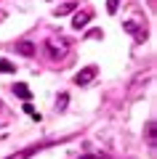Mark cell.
<instances>
[{
  "label": "cell",
  "mask_w": 157,
  "mask_h": 159,
  "mask_svg": "<svg viewBox=\"0 0 157 159\" xmlns=\"http://www.w3.org/2000/svg\"><path fill=\"white\" fill-rule=\"evenodd\" d=\"M67 101H69V96H67V93H61V96H59V103H56V109H64V106H67Z\"/></svg>",
  "instance_id": "12"
},
{
  "label": "cell",
  "mask_w": 157,
  "mask_h": 159,
  "mask_svg": "<svg viewBox=\"0 0 157 159\" xmlns=\"http://www.w3.org/2000/svg\"><path fill=\"white\" fill-rule=\"evenodd\" d=\"M0 72H6V74L8 72H16V66H13L11 61H6V58H0Z\"/></svg>",
  "instance_id": "7"
},
{
  "label": "cell",
  "mask_w": 157,
  "mask_h": 159,
  "mask_svg": "<svg viewBox=\"0 0 157 159\" xmlns=\"http://www.w3.org/2000/svg\"><path fill=\"white\" fill-rule=\"evenodd\" d=\"M146 135H149V146H155V122L146 125Z\"/></svg>",
  "instance_id": "9"
},
{
  "label": "cell",
  "mask_w": 157,
  "mask_h": 159,
  "mask_svg": "<svg viewBox=\"0 0 157 159\" xmlns=\"http://www.w3.org/2000/svg\"><path fill=\"white\" fill-rule=\"evenodd\" d=\"M117 8H120V0H107V11L109 13H117Z\"/></svg>",
  "instance_id": "10"
},
{
  "label": "cell",
  "mask_w": 157,
  "mask_h": 159,
  "mask_svg": "<svg viewBox=\"0 0 157 159\" xmlns=\"http://www.w3.org/2000/svg\"><path fill=\"white\" fill-rule=\"evenodd\" d=\"M24 111H27V114H32V119H37V122H40V114L32 109V103H24Z\"/></svg>",
  "instance_id": "11"
},
{
  "label": "cell",
  "mask_w": 157,
  "mask_h": 159,
  "mask_svg": "<svg viewBox=\"0 0 157 159\" xmlns=\"http://www.w3.org/2000/svg\"><path fill=\"white\" fill-rule=\"evenodd\" d=\"M88 37H91V40H99V37H101V29H93V32H91Z\"/></svg>",
  "instance_id": "13"
},
{
  "label": "cell",
  "mask_w": 157,
  "mask_h": 159,
  "mask_svg": "<svg viewBox=\"0 0 157 159\" xmlns=\"http://www.w3.org/2000/svg\"><path fill=\"white\" fill-rule=\"evenodd\" d=\"M69 11H75V3H67V6H59V8H56V16H64V13H69Z\"/></svg>",
  "instance_id": "8"
},
{
  "label": "cell",
  "mask_w": 157,
  "mask_h": 159,
  "mask_svg": "<svg viewBox=\"0 0 157 159\" xmlns=\"http://www.w3.org/2000/svg\"><path fill=\"white\" fill-rule=\"evenodd\" d=\"M83 159H93V157H83Z\"/></svg>",
  "instance_id": "14"
},
{
  "label": "cell",
  "mask_w": 157,
  "mask_h": 159,
  "mask_svg": "<svg viewBox=\"0 0 157 159\" xmlns=\"http://www.w3.org/2000/svg\"><path fill=\"white\" fill-rule=\"evenodd\" d=\"M13 93H16L19 98H24V101H29V88L24 85V82H16V85H13Z\"/></svg>",
  "instance_id": "6"
},
{
  "label": "cell",
  "mask_w": 157,
  "mask_h": 159,
  "mask_svg": "<svg viewBox=\"0 0 157 159\" xmlns=\"http://www.w3.org/2000/svg\"><path fill=\"white\" fill-rule=\"evenodd\" d=\"M96 74H99L96 66H85V69H80V72L75 74V82H77V85H91L96 80Z\"/></svg>",
  "instance_id": "2"
},
{
  "label": "cell",
  "mask_w": 157,
  "mask_h": 159,
  "mask_svg": "<svg viewBox=\"0 0 157 159\" xmlns=\"http://www.w3.org/2000/svg\"><path fill=\"white\" fill-rule=\"evenodd\" d=\"M45 51H48V56L53 58V61H61L69 53V43L64 37H51V40H45Z\"/></svg>",
  "instance_id": "1"
},
{
  "label": "cell",
  "mask_w": 157,
  "mask_h": 159,
  "mask_svg": "<svg viewBox=\"0 0 157 159\" xmlns=\"http://www.w3.org/2000/svg\"><path fill=\"white\" fill-rule=\"evenodd\" d=\"M16 53H22V56H35V43H29V40L16 43Z\"/></svg>",
  "instance_id": "3"
},
{
  "label": "cell",
  "mask_w": 157,
  "mask_h": 159,
  "mask_svg": "<svg viewBox=\"0 0 157 159\" xmlns=\"http://www.w3.org/2000/svg\"><path fill=\"white\" fill-rule=\"evenodd\" d=\"M37 148H40V146H27V148H22V151L11 154V157H6V159H29L32 154H37Z\"/></svg>",
  "instance_id": "5"
},
{
  "label": "cell",
  "mask_w": 157,
  "mask_h": 159,
  "mask_svg": "<svg viewBox=\"0 0 157 159\" xmlns=\"http://www.w3.org/2000/svg\"><path fill=\"white\" fill-rule=\"evenodd\" d=\"M91 21V11H83V13H75V19H72V27L75 29H83L85 24Z\"/></svg>",
  "instance_id": "4"
}]
</instances>
